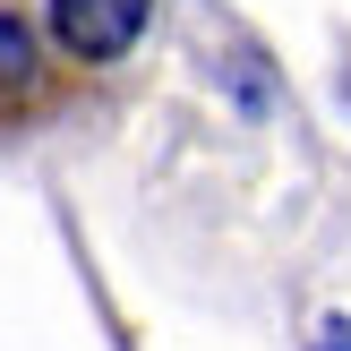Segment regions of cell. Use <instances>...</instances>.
<instances>
[{
    "instance_id": "1",
    "label": "cell",
    "mask_w": 351,
    "mask_h": 351,
    "mask_svg": "<svg viewBox=\"0 0 351 351\" xmlns=\"http://www.w3.org/2000/svg\"><path fill=\"white\" fill-rule=\"evenodd\" d=\"M51 34L77 60H120L146 34V0H51Z\"/></svg>"
},
{
    "instance_id": "2",
    "label": "cell",
    "mask_w": 351,
    "mask_h": 351,
    "mask_svg": "<svg viewBox=\"0 0 351 351\" xmlns=\"http://www.w3.org/2000/svg\"><path fill=\"white\" fill-rule=\"evenodd\" d=\"M26 77H34V26L17 9H0V95H17Z\"/></svg>"
},
{
    "instance_id": "3",
    "label": "cell",
    "mask_w": 351,
    "mask_h": 351,
    "mask_svg": "<svg viewBox=\"0 0 351 351\" xmlns=\"http://www.w3.org/2000/svg\"><path fill=\"white\" fill-rule=\"evenodd\" d=\"M317 351H351V326L335 317V326H326V335H317Z\"/></svg>"
}]
</instances>
